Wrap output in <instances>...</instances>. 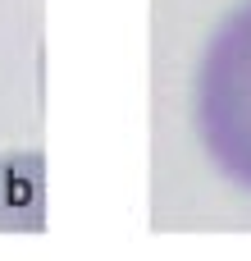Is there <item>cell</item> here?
I'll return each mask as SVG.
<instances>
[{
    "label": "cell",
    "instance_id": "obj_1",
    "mask_svg": "<svg viewBox=\"0 0 251 261\" xmlns=\"http://www.w3.org/2000/svg\"><path fill=\"white\" fill-rule=\"evenodd\" d=\"M27 206H37V170L23 156L0 161V225L27 216Z\"/></svg>",
    "mask_w": 251,
    "mask_h": 261
}]
</instances>
